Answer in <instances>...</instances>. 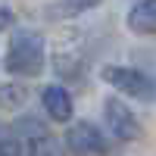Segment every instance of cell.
I'll list each match as a JSON object with an SVG mask.
<instances>
[{
	"label": "cell",
	"instance_id": "6da1fadb",
	"mask_svg": "<svg viewBox=\"0 0 156 156\" xmlns=\"http://www.w3.org/2000/svg\"><path fill=\"white\" fill-rule=\"evenodd\" d=\"M44 69V37L34 28H19L9 37V50H6V72L9 75H41Z\"/></svg>",
	"mask_w": 156,
	"mask_h": 156
},
{
	"label": "cell",
	"instance_id": "7a4b0ae2",
	"mask_svg": "<svg viewBox=\"0 0 156 156\" xmlns=\"http://www.w3.org/2000/svg\"><path fill=\"white\" fill-rule=\"evenodd\" d=\"M103 81H109L119 94H128L134 100H153L156 97V81L137 69H128V66H106L103 69Z\"/></svg>",
	"mask_w": 156,
	"mask_h": 156
},
{
	"label": "cell",
	"instance_id": "3957f363",
	"mask_svg": "<svg viewBox=\"0 0 156 156\" xmlns=\"http://www.w3.org/2000/svg\"><path fill=\"white\" fill-rule=\"evenodd\" d=\"M66 147L75 156H106L109 153L106 137H103V131L94 122H75L66 134Z\"/></svg>",
	"mask_w": 156,
	"mask_h": 156
},
{
	"label": "cell",
	"instance_id": "277c9868",
	"mask_svg": "<svg viewBox=\"0 0 156 156\" xmlns=\"http://www.w3.org/2000/svg\"><path fill=\"white\" fill-rule=\"evenodd\" d=\"M103 119H106V128L112 131V137H119V140L140 137V125L134 119V112L128 109L119 97H106V103H103Z\"/></svg>",
	"mask_w": 156,
	"mask_h": 156
},
{
	"label": "cell",
	"instance_id": "5b68a950",
	"mask_svg": "<svg viewBox=\"0 0 156 156\" xmlns=\"http://www.w3.org/2000/svg\"><path fill=\"white\" fill-rule=\"evenodd\" d=\"M41 103H44V109L53 122H69L72 119V97L62 84H47L41 90Z\"/></svg>",
	"mask_w": 156,
	"mask_h": 156
},
{
	"label": "cell",
	"instance_id": "8992f818",
	"mask_svg": "<svg viewBox=\"0 0 156 156\" xmlns=\"http://www.w3.org/2000/svg\"><path fill=\"white\" fill-rule=\"evenodd\" d=\"M128 28L137 34H156V0H137L128 12Z\"/></svg>",
	"mask_w": 156,
	"mask_h": 156
},
{
	"label": "cell",
	"instance_id": "52a82bcc",
	"mask_svg": "<svg viewBox=\"0 0 156 156\" xmlns=\"http://www.w3.org/2000/svg\"><path fill=\"white\" fill-rule=\"evenodd\" d=\"M28 156H66V147H62L53 134H47V131H34L31 144H28Z\"/></svg>",
	"mask_w": 156,
	"mask_h": 156
},
{
	"label": "cell",
	"instance_id": "ba28073f",
	"mask_svg": "<svg viewBox=\"0 0 156 156\" xmlns=\"http://www.w3.org/2000/svg\"><path fill=\"white\" fill-rule=\"evenodd\" d=\"M0 156H22V134L0 122Z\"/></svg>",
	"mask_w": 156,
	"mask_h": 156
},
{
	"label": "cell",
	"instance_id": "9c48e42d",
	"mask_svg": "<svg viewBox=\"0 0 156 156\" xmlns=\"http://www.w3.org/2000/svg\"><path fill=\"white\" fill-rule=\"evenodd\" d=\"M22 100H25V90L12 87V84H3V87H0V103H3V106H19Z\"/></svg>",
	"mask_w": 156,
	"mask_h": 156
},
{
	"label": "cell",
	"instance_id": "30bf717a",
	"mask_svg": "<svg viewBox=\"0 0 156 156\" xmlns=\"http://www.w3.org/2000/svg\"><path fill=\"white\" fill-rule=\"evenodd\" d=\"M62 3H66L72 12H84V9H94L100 0H62Z\"/></svg>",
	"mask_w": 156,
	"mask_h": 156
},
{
	"label": "cell",
	"instance_id": "8fae6325",
	"mask_svg": "<svg viewBox=\"0 0 156 156\" xmlns=\"http://www.w3.org/2000/svg\"><path fill=\"white\" fill-rule=\"evenodd\" d=\"M9 25H12V12H9L6 6H0V31L9 28Z\"/></svg>",
	"mask_w": 156,
	"mask_h": 156
}]
</instances>
